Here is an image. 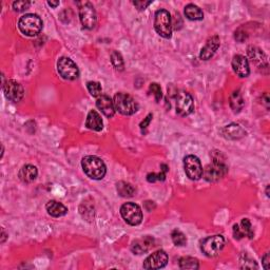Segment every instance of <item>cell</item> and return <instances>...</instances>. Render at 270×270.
I'll list each match as a JSON object with an SVG mask.
<instances>
[{
  "mask_svg": "<svg viewBox=\"0 0 270 270\" xmlns=\"http://www.w3.org/2000/svg\"><path fill=\"white\" fill-rule=\"evenodd\" d=\"M168 263V254L164 250H157L145 260L143 267L145 269H160Z\"/></svg>",
  "mask_w": 270,
  "mask_h": 270,
  "instance_id": "4fadbf2b",
  "label": "cell"
},
{
  "mask_svg": "<svg viewBox=\"0 0 270 270\" xmlns=\"http://www.w3.org/2000/svg\"><path fill=\"white\" fill-rule=\"evenodd\" d=\"M228 171V167L226 166L225 161L218 157H213V163L208 165L205 169H203V176L207 182L215 183L222 180Z\"/></svg>",
  "mask_w": 270,
  "mask_h": 270,
  "instance_id": "3957f363",
  "label": "cell"
},
{
  "mask_svg": "<svg viewBox=\"0 0 270 270\" xmlns=\"http://www.w3.org/2000/svg\"><path fill=\"white\" fill-rule=\"evenodd\" d=\"M81 166L84 173L92 180H103L107 173V168L104 161L94 155L84 156L81 160Z\"/></svg>",
  "mask_w": 270,
  "mask_h": 270,
  "instance_id": "6da1fadb",
  "label": "cell"
},
{
  "mask_svg": "<svg viewBox=\"0 0 270 270\" xmlns=\"http://www.w3.org/2000/svg\"><path fill=\"white\" fill-rule=\"evenodd\" d=\"M220 44H221V40L219 36L215 35L210 37L209 39L207 40L205 47L202 49V51H200V54H199L200 59L209 60L220 48Z\"/></svg>",
  "mask_w": 270,
  "mask_h": 270,
  "instance_id": "5bb4252c",
  "label": "cell"
},
{
  "mask_svg": "<svg viewBox=\"0 0 270 270\" xmlns=\"http://www.w3.org/2000/svg\"><path fill=\"white\" fill-rule=\"evenodd\" d=\"M96 106L99 109V111L102 112L105 116L107 117H113L115 114V107L113 100L108 96L102 94L100 96L97 97L96 99Z\"/></svg>",
  "mask_w": 270,
  "mask_h": 270,
  "instance_id": "2e32d148",
  "label": "cell"
},
{
  "mask_svg": "<svg viewBox=\"0 0 270 270\" xmlns=\"http://www.w3.org/2000/svg\"><path fill=\"white\" fill-rule=\"evenodd\" d=\"M225 246V240L222 235H212L208 236L200 243V249H202L205 256L213 258L217 257L218 254L223 250Z\"/></svg>",
  "mask_w": 270,
  "mask_h": 270,
  "instance_id": "8992f818",
  "label": "cell"
},
{
  "mask_svg": "<svg viewBox=\"0 0 270 270\" xmlns=\"http://www.w3.org/2000/svg\"><path fill=\"white\" fill-rule=\"evenodd\" d=\"M113 103L115 110L122 115H132L138 109L134 98L127 93H117L114 96Z\"/></svg>",
  "mask_w": 270,
  "mask_h": 270,
  "instance_id": "5b68a950",
  "label": "cell"
},
{
  "mask_svg": "<svg viewBox=\"0 0 270 270\" xmlns=\"http://www.w3.org/2000/svg\"><path fill=\"white\" fill-rule=\"evenodd\" d=\"M45 209H47L48 213L54 218H60L64 217L68 212V208L57 200H50L48 202L47 206H45Z\"/></svg>",
  "mask_w": 270,
  "mask_h": 270,
  "instance_id": "7402d4cb",
  "label": "cell"
},
{
  "mask_svg": "<svg viewBox=\"0 0 270 270\" xmlns=\"http://www.w3.org/2000/svg\"><path fill=\"white\" fill-rule=\"evenodd\" d=\"M241 267L244 269H252V268H258L256 262L253 260L249 259L247 256H244L243 259H241Z\"/></svg>",
  "mask_w": 270,
  "mask_h": 270,
  "instance_id": "d6a6232c",
  "label": "cell"
},
{
  "mask_svg": "<svg viewBox=\"0 0 270 270\" xmlns=\"http://www.w3.org/2000/svg\"><path fill=\"white\" fill-rule=\"evenodd\" d=\"M171 238L176 246H185L187 244V237L185 235L181 230H173L171 233Z\"/></svg>",
  "mask_w": 270,
  "mask_h": 270,
  "instance_id": "f546056e",
  "label": "cell"
},
{
  "mask_svg": "<svg viewBox=\"0 0 270 270\" xmlns=\"http://www.w3.org/2000/svg\"><path fill=\"white\" fill-rule=\"evenodd\" d=\"M57 70L61 77L68 80H74L79 76L78 67L74 61L68 57H61L57 63Z\"/></svg>",
  "mask_w": 270,
  "mask_h": 270,
  "instance_id": "30bf717a",
  "label": "cell"
},
{
  "mask_svg": "<svg viewBox=\"0 0 270 270\" xmlns=\"http://www.w3.org/2000/svg\"><path fill=\"white\" fill-rule=\"evenodd\" d=\"M38 175L37 168L33 165H26L20 169L18 173L19 179L24 183H32L36 180Z\"/></svg>",
  "mask_w": 270,
  "mask_h": 270,
  "instance_id": "603a6c76",
  "label": "cell"
},
{
  "mask_svg": "<svg viewBox=\"0 0 270 270\" xmlns=\"http://www.w3.org/2000/svg\"><path fill=\"white\" fill-rule=\"evenodd\" d=\"M48 4L52 7H56L57 5H59V1H48Z\"/></svg>",
  "mask_w": 270,
  "mask_h": 270,
  "instance_id": "74e56055",
  "label": "cell"
},
{
  "mask_svg": "<svg viewBox=\"0 0 270 270\" xmlns=\"http://www.w3.org/2000/svg\"><path fill=\"white\" fill-rule=\"evenodd\" d=\"M245 102L244 98L241 94L240 91H235L232 93V95L230 96V107L231 109L233 110L234 113H238L241 112V110L244 108Z\"/></svg>",
  "mask_w": 270,
  "mask_h": 270,
  "instance_id": "d4e9b609",
  "label": "cell"
},
{
  "mask_svg": "<svg viewBox=\"0 0 270 270\" xmlns=\"http://www.w3.org/2000/svg\"><path fill=\"white\" fill-rule=\"evenodd\" d=\"M233 235L236 240H241L245 236L252 238L254 232L250 221L248 219H243L240 224H235L233 226Z\"/></svg>",
  "mask_w": 270,
  "mask_h": 270,
  "instance_id": "9a60e30c",
  "label": "cell"
},
{
  "mask_svg": "<svg viewBox=\"0 0 270 270\" xmlns=\"http://www.w3.org/2000/svg\"><path fill=\"white\" fill-rule=\"evenodd\" d=\"M180 268L181 269H189V270H195L198 269V261L194 258L191 257H184L180 260Z\"/></svg>",
  "mask_w": 270,
  "mask_h": 270,
  "instance_id": "4316f807",
  "label": "cell"
},
{
  "mask_svg": "<svg viewBox=\"0 0 270 270\" xmlns=\"http://www.w3.org/2000/svg\"><path fill=\"white\" fill-rule=\"evenodd\" d=\"M184 168L191 181H197L203 176V166L195 155H188L184 158Z\"/></svg>",
  "mask_w": 270,
  "mask_h": 270,
  "instance_id": "8fae6325",
  "label": "cell"
},
{
  "mask_svg": "<svg viewBox=\"0 0 270 270\" xmlns=\"http://www.w3.org/2000/svg\"><path fill=\"white\" fill-rule=\"evenodd\" d=\"M120 214L125 222L131 226L140 225L143 221V211L141 207L134 203L123 204L120 208Z\"/></svg>",
  "mask_w": 270,
  "mask_h": 270,
  "instance_id": "52a82bcc",
  "label": "cell"
},
{
  "mask_svg": "<svg viewBox=\"0 0 270 270\" xmlns=\"http://www.w3.org/2000/svg\"><path fill=\"white\" fill-rule=\"evenodd\" d=\"M154 29L157 34L164 38L172 36V20L171 15L166 10H159L155 13L154 18Z\"/></svg>",
  "mask_w": 270,
  "mask_h": 270,
  "instance_id": "277c9868",
  "label": "cell"
},
{
  "mask_svg": "<svg viewBox=\"0 0 270 270\" xmlns=\"http://www.w3.org/2000/svg\"><path fill=\"white\" fill-rule=\"evenodd\" d=\"M5 238H6V234L4 233V230L2 229V240H1V243H4V241H5Z\"/></svg>",
  "mask_w": 270,
  "mask_h": 270,
  "instance_id": "f35d334b",
  "label": "cell"
},
{
  "mask_svg": "<svg viewBox=\"0 0 270 270\" xmlns=\"http://www.w3.org/2000/svg\"><path fill=\"white\" fill-rule=\"evenodd\" d=\"M79 18L84 29L92 30L96 26L97 15L94 6L90 2H82L79 5Z\"/></svg>",
  "mask_w": 270,
  "mask_h": 270,
  "instance_id": "9c48e42d",
  "label": "cell"
},
{
  "mask_svg": "<svg viewBox=\"0 0 270 270\" xmlns=\"http://www.w3.org/2000/svg\"><path fill=\"white\" fill-rule=\"evenodd\" d=\"M222 135L226 138V140H231V141H236L240 140V138L244 137L246 132L245 130L240 126L236 125V123H231L229 126L224 127L221 130Z\"/></svg>",
  "mask_w": 270,
  "mask_h": 270,
  "instance_id": "ac0fdd59",
  "label": "cell"
},
{
  "mask_svg": "<svg viewBox=\"0 0 270 270\" xmlns=\"http://www.w3.org/2000/svg\"><path fill=\"white\" fill-rule=\"evenodd\" d=\"M116 189L118 194L122 197H131L135 193V188L132 185L126 182H118L116 184Z\"/></svg>",
  "mask_w": 270,
  "mask_h": 270,
  "instance_id": "484cf974",
  "label": "cell"
},
{
  "mask_svg": "<svg viewBox=\"0 0 270 270\" xmlns=\"http://www.w3.org/2000/svg\"><path fill=\"white\" fill-rule=\"evenodd\" d=\"M263 266L265 269H269V253H266L263 258Z\"/></svg>",
  "mask_w": 270,
  "mask_h": 270,
  "instance_id": "8d00e7d4",
  "label": "cell"
},
{
  "mask_svg": "<svg viewBox=\"0 0 270 270\" xmlns=\"http://www.w3.org/2000/svg\"><path fill=\"white\" fill-rule=\"evenodd\" d=\"M150 91L153 93L154 97H155V100L158 103L159 100L161 99V97H163V94H161V89L159 87V84L153 82L150 84Z\"/></svg>",
  "mask_w": 270,
  "mask_h": 270,
  "instance_id": "1f68e13d",
  "label": "cell"
},
{
  "mask_svg": "<svg viewBox=\"0 0 270 270\" xmlns=\"http://www.w3.org/2000/svg\"><path fill=\"white\" fill-rule=\"evenodd\" d=\"M168 170L169 169H168L167 165L163 164L161 165V171L159 173H149L147 175V181L149 183H155L157 181H165Z\"/></svg>",
  "mask_w": 270,
  "mask_h": 270,
  "instance_id": "83f0119b",
  "label": "cell"
},
{
  "mask_svg": "<svg viewBox=\"0 0 270 270\" xmlns=\"http://www.w3.org/2000/svg\"><path fill=\"white\" fill-rule=\"evenodd\" d=\"M86 126L90 130L102 131L104 128V123L99 113H97L95 110H91L87 116Z\"/></svg>",
  "mask_w": 270,
  "mask_h": 270,
  "instance_id": "44dd1931",
  "label": "cell"
},
{
  "mask_svg": "<svg viewBox=\"0 0 270 270\" xmlns=\"http://www.w3.org/2000/svg\"><path fill=\"white\" fill-rule=\"evenodd\" d=\"M248 56L251 59L252 64L256 65L258 68H268V61L267 56L264 54V52L257 47H249L247 50Z\"/></svg>",
  "mask_w": 270,
  "mask_h": 270,
  "instance_id": "d6986e66",
  "label": "cell"
},
{
  "mask_svg": "<svg viewBox=\"0 0 270 270\" xmlns=\"http://www.w3.org/2000/svg\"><path fill=\"white\" fill-rule=\"evenodd\" d=\"M151 118H152V114H149L147 117H146V119L144 121H142L141 123V128L142 129H145V128H147L148 125H149V122L151 121Z\"/></svg>",
  "mask_w": 270,
  "mask_h": 270,
  "instance_id": "d590c367",
  "label": "cell"
},
{
  "mask_svg": "<svg viewBox=\"0 0 270 270\" xmlns=\"http://www.w3.org/2000/svg\"><path fill=\"white\" fill-rule=\"evenodd\" d=\"M232 69L234 73L240 77H247L250 73L249 63L247 58L243 55H235L232 58Z\"/></svg>",
  "mask_w": 270,
  "mask_h": 270,
  "instance_id": "e0dca14e",
  "label": "cell"
},
{
  "mask_svg": "<svg viewBox=\"0 0 270 270\" xmlns=\"http://www.w3.org/2000/svg\"><path fill=\"white\" fill-rule=\"evenodd\" d=\"M5 97L13 103H18L24 98L25 90L21 84L15 80H7L2 87Z\"/></svg>",
  "mask_w": 270,
  "mask_h": 270,
  "instance_id": "7c38bea8",
  "label": "cell"
},
{
  "mask_svg": "<svg viewBox=\"0 0 270 270\" xmlns=\"http://www.w3.org/2000/svg\"><path fill=\"white\" fill-rule=\"evenodd\" d=\"M151 3H152V1H142V0H136V1H133V4L140 11H143L145 9H147V6L150 5Z\"/></svg>",
  "mask_w": 270,
  "mask_h": 270,
  "instance_id": "e575fe53",
  "label": "cell"
},
{
  "mask_svg": "<svg viewBox=\"0 0 270 270\" xmlns=\"http://www.w3.org/2000/svg\"><path fill=\"white\" fill-rule=\"evenodd\" d=\"M87 88L90 92V94L94 97H98L102 95V86L97 81H89L87 83Z\"/></svg>",
  "mask_w": 270,
  "mask_h": 270,
  "instance_id": "4dcf8cb0",
  "label": "cell"
},
{
  "mask_svg": "<svg viewBox=\"0 0 270 270\" xmlns=\"http://www.w3.org/2000/svg\"><path fill=\"white\" fill-rule=\"evenodd\" d=\"M30 4L29 1H15L13 3V9L17 12H24L29 9Z\"/></svg>",
  "mask_w": 270,
  "mask_h": 270,
  "instance_id": "836d02e7",
  "label": "cell"
},
{
  "mask_svg": "<svg viewBox=\"0 0 270 270\" xmlns=\"http://www.w3.org/2000/svg\"><path fill=\"white\" fill-rule=\"evenodd\" d=\"M154 246V238L152 236H144L142 238L135 240L131 245V250L135 254H142L149 251Z\"/></svg>",
  "mask_w": 270,
  "mask_h": 270,
  "instance_id": "ffe728a7",
  "label": "cell"
},
{
  "mask_svg": "<svg viewBox=\"0 0 270 270\" xmlns=\"http://www.w3.org/2000/svg\"><path fill=\"white\" fill-rule=\"evenodd\" d=\"M185 16L189 20H202L204 18V13L195 4H188L185 7Z\"/></svg>",
  "mask_w": 270,
  "mask_h": 270,
  "instance_id": "cb8c5ba5",
  "label": "cell"
},
{
  "mask_svg": "<svg viewBox=\"0 0 270 270\" xmlns=\"http://www.w3.org/2000/svg\"><path fill=\"white\" fill-rule=\"evenodd\" d=\"M175 108L176 113L181 116H187V115L193 112L194 102L192 96L186 91H180L175 95Z\"/></svg>",
  "mask_w": 270,
  "mask_h": 270,
  "instance_id": "ba28073f",
  "label": "cell"
},
{
  "mask_svg": "<svg viewBox=\"0 0 270 270\" xmlns=\"http://www.w3.org/2000/svg\"><path fill=\"white\" fill-rule=\"evenodd\" d=\"M111 63L113 67L116 69L117 71H122L123 68H125V63H123V59L121 54L117 51H113L111 54Z\"/></svg>",
  "mask_w": 270,
  "mask_h": 270,
  "instance_id": "f1b7e54d",
  "label": "cell"
},
{
  "mask_svg": "<svg viewBox=\"0 0 270 270\" xmlns=\"http://www.w3.org/2000/svg\"><path fill=\"white\" fill-rule=\"evenodd\" d=\"M18 28L22 34L27 36H36L41 32L42 20L36 14H26L19 19Z\"/></svg>",
  "mask_w": 270,
  "mask_h": 270,
  "instance_id": "7a4b0ae2",
  "label": "cell"
}]
</instances>
